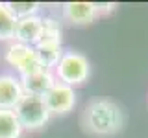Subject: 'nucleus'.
<instances>
[{
  "label": "nucleus",
  "instance_id": "obj_5",
  "mask_svg": "<svg viewBox=\"0 0 148 138\" xmlns=\"http://www.w3.org/2000/svg\"><path fill=\"white\" fill-rule=\"evenodd\" d=\"M46 107H48L50 114L52 116H65L71 110L76 107V89L74 87H69L61 81H56L50 90L43 96Z\"/></svg>",
  "mask_w": 148,
  "mask_h": 138
},
{
  "label": "nucleus",
  "instance_id": "obj_11",
  "mask_svg": "<svg viewBox=\"0 0 148 138\" xmlns=\"http://www.w3.org/2000/svg\"><path fill=\"white\" fill-rule=\"evenodd\" d=\"M24 129L18 122L15 110L0 109V138H21Z\"/></svg>",
  "mask_w": 148,
  "mask_h": 138
},
{
  "label": "nucleus",
  "instance_id": "obj_7",
  "mask_svg": "<svg viewBox=\"0 0 148 138\" xmlns=\"http://www.w3.org/2000/svg\"><path fill=\"white\" fill-rule=\"evenodd\" d=\"M96 2H65L61 6V18L72 26H85L98 18Z\"/></svg>",
  "mask_w": 148,
  "mask_h": 138
},
{
  "label": "nucleus",
  "instance_id": "obj_2",
  "mask_svg": "<svg viewBox=\"0 0 148 138\" xmlns=\"http://www.w3.org/2000/svg\"><path fill=\"white\" fill-rule=\"evenodd\" d=\"M54 76L58 81L69 87H80L91 76V63L82 52L76 50H65L59 63L54 66Z\"/></svg>",
  "mask_w": 148,
  "mask_h": 138
},
{
  "label": "nucleus",
  "instance_id": "obj_15",
  "mask_svg": "<svg viewBox=\"0 0 148 138\" xmlns=\"http://www.w3.org/2000/svg\"><path fill=\"white\" fill-rule=\"evenodd\" d=\"M96 7H98V15L100 17H108L109 13H113L115 9H117V4H113V2H106V4L96 2Z\"/></svg>",
  "mask_w": 148,
  "mask_h": 138
},
{
  "label": "nucleus",
  "instance_id": "obj_13",
  "mask_svg": "<svg viewBox=\"0 0 148 138\" xmlns=\"http://www.w3.org/2000/svg\"><path fill=\"white\" fill-rule=\"evenodd\" d=\"M11 13L18 18H26L32 15H41V4L39 2H8Z\"/></svg>",
  "mask_w": 148,
  "mask_h": 138
},
{
  "label": "nucleus",
  "instance_id": "obj_1",
  "mask_svg": "<svg viewBox=\"0 0 148 138\" xmlns=\"http://www.w3.org/2000/svg\"><path fill=\"white\" fill-rule=\"evenodd\" d=\"M124 110L108 98L91 99L82 114V125L95 136H113L124 127Z\"/></svg>",
  "mask_w": 148,
  "mask_h": 138
},
{
  "label": "nucleus",
  "instance_id": "obj_8",
  "mask_svg": "<svg viewBox=\"0 0 148 138\" xmlns=\"http://www.w3.org/2000/svg\"><path fill=\"white\" fill-rule=\"evenodd\" d=\"M41 33H43V15H32V17L17 20L15 39L13 41L35 46L41 41Z\"/></svg>",
  "mask_w": 148,
  "mask_h": 138
},
{
  "label": "nucleus",
  "instance_id": "obj_10",
  "mask_svg": "<svg viewBox=\"0 0 148 138\" xmlns=\"http://www.w3.org/2000/svg\"><path fill=\"white\" fill-rule=\"evenodd\" d=\"M35 52H37V57H39L43 68H46V70H54V66L59 63V59H61V55L65 52L63 41L41 39L39 43L35 44Z\"/></svg>",
  "mask_w": 148,
  "mask_h": 138
},
{
  "label": "nucleus",
  "instance_id": "obj_14",
  "mask_svg": "<svg viewBox=\"0 0 148 138\" xmlns=\"http://www.w3.org/2000/svg\"><path fill=\"white\" fill-rule=\"evenodd\" d=\"M63 30H61V22L54 17H43V33L41 39L46 41H63Z\"/></svg>",
  "mask_w": 148,
  "mask_h": 138
},
{
  "label": "nucleus",
  "instance_id": "obj_4",
  "mask_svg": "<svg viewBox=\"0 0 148 138\" xmlns=\"http://www.w3.org/2000/svg\"><path fill=\"white\" fill-rule=\"evenodd\" d=\"M4 59L15 70V74L21 79L43 70V64H41L39 57H37L35 46H30V44H22V43H17V41H11L6 46Z\"/></svg>",
  "mask_w": 148,
  "mask_h": 138
},
{
  "label": "nucleus",
  "instance_id": "obj_9",
  "mask_svg": "<svg viewBox=\"0 0 148 138\" xmlns=\"http://www.w3.org/2000/svg\"><path fill=\"white\" fill-rule=\"evenodd\" d=\"M22 87H24V92L26 94H32V96H45L46 92L50 90V87L54 85L56 81V76L52 70H46V68H43V70L32 74V76L28 77H22Z\"/></svg>",
  "mask_w": 148,
  "mask_h": 138
},
{
  "label": "nucleus",
  "instance_id": "obj_3",
  "mask_svg": "<svg viewBox=\"0 0 148 138\" xmlns=\"http://www.w3.org/2000/svg\"><path fill=\"white\" fill-rule=\"evenodd\" d=\"M15 114L24 131L43 129L52 118L43 96H32V94H24V98L15 107Z\"/></svg>",
  "mask_w": 148,
  "mask_h": 138
},
{
  "label": "nucleus",
  "instance_id": "obj_6",
  "mask_svg": "<svg viewBox=\"0 0 148 138\" xmlns=\"http://www.w3.org/2000/svg\"><path fill=\"white\" fill-rule=\"evenodd\" d=\"M24 94L22 81L15 72H0V109L15 110Z\"/></svg>",
  "mask_w": 148,
  "mask_h": 138
},
{
  "label": "nucleus",
  "instance_id": "obj_12",
  "mask_svg": "<svg viewBox=\"0 0 148 138\" xmlns=\"http://www.w3.org/2000/svg\"><path fill=\"white\" fill-rule=\"evenodd\" d=\"M17 17L11 13L8 2H0V43H11L15 39Z\"/></svg>",
  "mask_w": 148,
  "mask_h": 138
}]
</instances>
